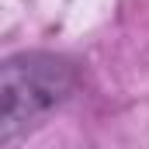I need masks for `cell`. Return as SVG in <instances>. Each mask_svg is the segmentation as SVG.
Returning <instances> with one entry per match:
<instances>
[{
  "label": "cell",
  "mask_w": 149,
  "mask_h": 149,
  "mask_svg": "<svg viewBox=\"0 0 149 149\" xmlns=\"http://www.w3.org/2000/svg\"><path fill=\"white\" fill-rule=\"evenodd\" d=\"M76 87V66L66 56L21 52L3 63V142L31 132Z\"/></svg>",
  "instance_id": "obj_1"
}]
</instances>
